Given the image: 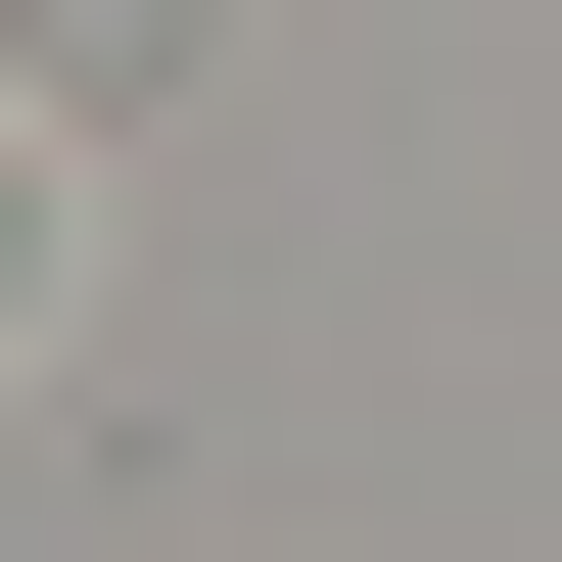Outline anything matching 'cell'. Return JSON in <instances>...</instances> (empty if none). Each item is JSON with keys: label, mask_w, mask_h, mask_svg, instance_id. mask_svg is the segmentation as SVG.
<instances>
[{"label": "cell", "mask_w": 562, "mask_h": 562, "mask_svg": "<svg viewBox=\"0 0 562 562\" xmlns=\"http://www.w3.org/2000/svg\"><path fill=\"white\" fill-rule=\"evenodd\" d=\"M47 47H188V0H47Z\"/></svg>", "instance_id": "obj_1"}]
</instances>
